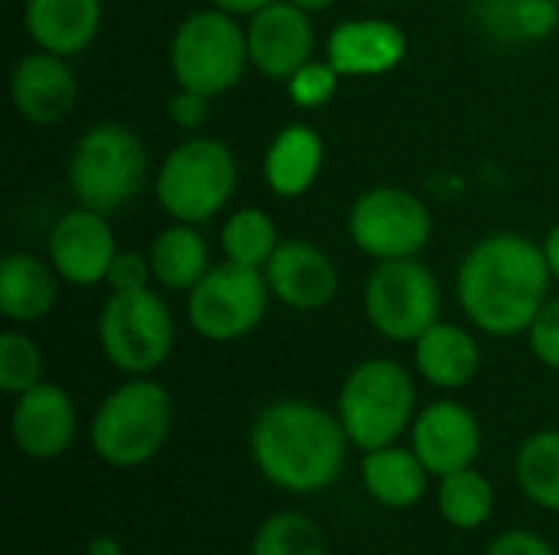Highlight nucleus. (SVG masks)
Wrapping results in <instances>:
<instances>
[{
	"label": "nucleus",
	"instance_id": "obj_1",
	"mask_svg": "<svg viewBox=\"0 0 559 555\" xmlns=\"http://www.w3.org/2000/svg\"><path fill=\"white\" fill-rule=\"evenodd\" d=\"M550 265L544 245L524 232L481 236L455 268V298L468 324L488 337H527L550 301Z\"/></svg>",
	"mask_w": 559,
	"mask_h": 555
},
{
	"label": "nucleus",
	"instance_id": "obj_2",
	"mask_svg": "<svg viewBox=\"0 0 559 555\" xmlns=\"http://www.w3.org/2000/svg\"><path fill=\"white\" fill-rule=\"evenodd\" d=\"M350 448L337 412L311 399H272L249 425V458L262 481L298 497L334 487Z\"/></svg>",
	"mask_w": 559,
	"mask_h": 555
},
{
	"label": "nucleus",
	"instance_id": "obj_3",
	"mask_svg": "<svg viewBox=\"0 0 559 555\" xmlns=\"http://www.w3.org/2000/svg\"><path fill=\"white\" fill-rule=\"evenodd\" d=\"M174 429V396L154 376H128L92 412L88 448L118 471L144 468L160 455Z\"/></svg>",
	"mask_w": 559,
	"mask_h": 555
},
{
	"label": "nucleus",
	"instance_id": "obj_4",
	"mask_svg": "<svg viewBox=\"0 0 559 555\" xmlns=\"http://www.w3.org/2000/svg\"><path fill=\"white\" fill-rule=\"evenodd\" d=\"M334 412L357 451L396 445L419 412L416 376L400 360L370 357L344 376Z\"/></svg>",
	"mask_w": 559,
	"mask_h": 555
},
{
	"label": "nucleus",
	"instance_id": "obj_5",
	"mask_svg": "<svg viewBox=\"0 0 559 555\" xmlns=\"http://www.w3.org/2000/svg\"><path fill=\"white\" fill-rule=\"evenodd\" d=\"M66 183L79 206L118 213L147 183V147L124 121H95L72 144Z\"/></svg>",
	"mask_w": 559,
	"mask_h": 555
},
{
	"label": "nucleus",
	"instance_id": "obj_6",
	"mask_svg": "<svg viewBox=\"0 0 559 555\" xmlns=\"http://www.w3.org/2000/svg\"><path fill=\"white\" fill-rule=\"evenodd\" d=\"M239 183V160L233 147L210 134H187L177 141L154 177L157 206L174 222L203 226L226 213Z\"/></svg>",
	"mask_w": 559,
	"mask_h": 555
},
{
	"label": "nucleus",
	"instance_id": "obj_7",
	"mask_svg": "<svg viewBox=\"0 0 559 555\" xmlns=\"http://www.w3.org/2000/svg\"><path fill=\"white\" fill-rule=\"evenodd\" d=\"M167 65L174 85L219 98L242 82L246 69H252L246 26L239 16L206 3L177 23L167 46Z\"/></svg>",
	"mask_w": 559,
	"mask_h": 555
},
{
	"label": "nucleus",
	"instance_id": "obj_8",
	"mask_svg": "<svg viewBox=\"0 0 559 555\" xmlns=\"http://www.w3.org/2000/svg\"><path fill=\"white\" fill-rule=\"evenodd\" d=\"M95 337L102 357L121 376H154L174 353L177 321L170 304L154 291H108Z\"/></svg>",
	"mask_w": 559,
	"mask_h": 555
},
{
	"label": "nucleus",
	"instance_id": "obj_9",
	"mask_svg": "<svg viewBox=\"0 0 559 555\" xmlns=\"http://www.w3.org/2000/svg\"><path fill=\"white\" fill-rule=\"evenodd\" d=\"M364 317L390 343H416L442 321V288L419 258L377 262L364 278Z\"/></svg>",
	"mask_w": 559,
	"mask_h": 555
},
{
	"label": "nucleus",
	"instance_id": "obj_10",
	"mask_svg": "<svg viewBox=\"0 0 559 555\" xmlns=\"http://www.w3.org/2000/svg\"><path fill=\"white\" fill-rule=\"evenodd\" d=\"M272 301L262 268L223 258L187 294V324L210 343H236L262 327Z\"/></svg>",
	"mask_w": 559,
	"mask_h": 555
},
{
	"label": "nucleus",
	"instance_id": "obj_11",
	"mask_svg": "<svg viewBox=\"0 0 559 555\" xmlns=\"http://www.w3.org/2000/svg\"><path fill=\"white\" fill-rule=\"evenodd\" d=\"M432 229L426 200L400 183L367 186L347 209V236L354 249L373 262L419 258L432 242Z\"/></svg>",
	"mask_w": 559,
	"mask_h": 555
},
{
	"label": "nucleus",
	"instance_id": "obj_12",
	"mask_svg": "<svg viewBox=\"0 0 559 555\" xmlns=\"http://www.w3.org/2000/svg\"><path fill=\"white\" fill-rule=\"evenodd\" d=\"M115 255H118V239L108 216L79 203L52 222L46 239V258L52 262L59 278L72 288L105 285Z\"/></svg>",
	"mask_w": 559,
	"mask_h": 555
},
{
	"label": "nucleus",
	"instance_id": "obj_13",
	"mask_svg": "<svg viewBox=\"0 0 559 555\" xmlns=\"http://www.w3.org/2000/svg\"><path fill=\"white\" fill-rule=\"evenodd\" d=\"M481 445L485 435L475 409L449 396L423 406L409 429V448L419 455L432 478L475 468V461L481 458Z\"/></svg>",
	"mask_w": 559,
	"mask_h": 555
},
{
	"label": "nucleus",
	"instance_id": "obj_14",
	"mask_svg": "<svg viewBox=\"0 0 559 555\" xmlns=\"http://www.w3.org/2000/svg\"><path fill=\"white\" fill-rule=\"evenodd\" d=\"M249 62L272 82H288L308 59H314V16L292 0H275L255 10L246 23Z\"/></svg>",
	"mask_w": 559,
	"mask_h": 555
},
{
	"label": "nucleus",
	"instance_id": "obj_15",
	"mask_svg": "<svg viewBox=\"0 0 559 555\" xmlns=\"http://www.w3.org/2000/svg\"><path fill=\"white\" fill-rule=\"evenodd\" d=\"M79 435V409L69 389L43 379L39 386L20 393L10 409L13 448L29 461L62 458Z\"/></svg>",
	"mask_w": 559,
	"mask_h": 555
},
{
	"label": "nucleus",
	"instance_id": "obj_16",
	"mask_svg": "<svg viewBox=\"0 0 559 555\" xmlns=\"http://www.w3.org/2000/svg\"><path fill=\"white\" fill-rule=\"evenodd\" d=\"M79 75L66 56L29 49L10 69V105L23 121L36 128H49L69 118L79 105Z\"/></svg>",
	"mask_w": 559,
	"mask_h": 555
},
{
	"label": "nucleus",
	"instance_id": "obj_17",
	"mask_svg": "<svg viewBox=\"0 0 559 555\" xmlns=\"http://www.w3.org/2000/svg\"><path fill=\"white\" fill-rule=\"evenodd\" d=\"M262 272L272 298L298 314L324 311L341 291V272L334 258L308 239H282Z\"/></svg>",
	"mask_w": 559,
	"mask_h": 555
},
{
	"label": "nucleus",
	"instance_id": "obj_18",
	"mask_svg": "<svg viewBox=\"0 0 559 555\" xmlns=\"http://www.w3.org/2000/svg\"><path fill=\"white\" fill-rule=\"evenodd\" d=\"M409 36L386 16H350L331 26L324 39V59L344 79H373L403 65Z\"/></svg>",
	"mask_w": 559,
	"mask_h": 555
},
{
	"label": "nucleus",
	"instance_id": "obj_19",
	"mask_svg": "<svg viewBox=\"0 0 559 555\" xmlns=\"http://www.w3.org/2000/svg\"><path fill=\"white\" fill-rule=\"evenodd\" d=\"M105 3L102 0H26L23 29L36 49L75 59L102 33Z\"/></svg>",
	"mask_w": 559,
	"mask_h": 555
},
{
	"label": "nucleus",
	"instance_id": "obj_20",
	"mask_svg": "<svg viewBox=\"0 0 559 555\" xmlns=\"http://www.w3.org/2000/svg\"><path fill=\"white\" fill-rule=\"evenodd\" d=\"M62 285L66 281L49 258L33 252H10L0 262V314L13 327L43 324L56 311Z\"/></svg>",
	"mask_w": 559,
	"mask_h": 555
},
{
	"label": "nucleus",
	"instance_id": "obj_21",
	"mask_svg": "<svg viewBox=\"0 0 559 555\" xmlns=\"http://www.w3.org/2000/svg\"><path fill=\"white\" fill-rule=\"evenodd\" d=\"M321 170H324V141L311 124L288 121L272 134L262 157V177L278 200H301L305 193H311Z\"/></svg>",
	"mask_w": 559,
	"mask_h": 555
},
{
	"label": "nucleus",
	"instance_id": "obj_22",
	"mask_svg": "<svg viewBox=\"0 0 559 555\" xmlns=\"http://www.w3.org/2000/svg\"><path fill=\"white\" fill-rule=\"evenodd\" d=\"M413 366L423 383L442 393H459L475 383L481 370V347L478 337L452 321H436L416 343H413Z\"/></svg>",
	"mask_w": 559,
	"mask_h": 555
},
{
	"label": "nucleus",
	"instance_id": "obj_23",
	"mask_svg": "<svg viewBox=\"0 0 559 555\" xmlns=\"http://www.w3.org/2000/svg\"><path fill=\"white\" fill-rule=\"evenodd\" d=\"M360 481L373 504H380L386 510H409L429 494L432 474L409 445L396 442V445L364 451Z\"/></svg>",
	"mask_w": 559,
	"mask_h": 555
},
{
	"label": "nucleus",
	"instance_id": "obj_24",
	"mask_svg": "<svg viewBox=\"0 0 559 555\" xmlns=\"http://www.w3.org/2000/svg\"><path fill=\"white\" fill-rule=\"evenodd\" d=\"M147 258L154 268V285L164 291L190 294L197 281L216 265L210 252V239L193 222H174L154 232L147 245Z\"/></svg>",
	"mask_w": 559,
	"mask_h": 555
},
{
	"label": "nucleus",
	"instance_id": "obj_25",
	"mask_svg": "<svg viewBox=\"0 0 559 555\" xmlns=\"http://www.w3.org/2000/svg\"><path fill=\"white\" fill-rule=\"evenodd\" d=\"M472 20L498 43H540L559 26L557 0H472Z\"/></svg>",
	"mask_w": 559,
	"mask_h": 555
},
{
	"label": "nucleus",
	"instance_id": "obj_26",
	"mask_svg": "<svg viewBox=\"0 0 559 555\" xmlns=\"http://www.w3.org/2000/svg\"><path fill=\"white\" fill-rule=\"evenodd\" d=\"M514 484L540 510L559 514V429L531 432L514 455Z\"/></svg>",
	"mask_w": 559,
	"mask_h": 555
},
{
	"label": "nucleus",
	"instance_id": "obj_27",
	"mask_svg": "<svg viewBox=\"0 0 559 555\" xmlns=\"http://www.w3.org/2000/svg\"><path fill=\"white\" fill-rule=\"evenodd\" d=\"M436 504H439L442 520L452 530L475 533L491 523L498 494H495V484L488 481V474H481L478 468H462L455 474L439 478Z\"/></svg>",
	"mask_w": 559,
	"mask_h": 555
},
{
	"label": "nucleus",
	"instance_id": "obj_28",
	"mask_svg": "<svg viewBox=\"0 0 559 555\" xmlns=\"http://www.w3.org/2000/svg\"><path fill=\"white\" fill-rule=\"evenodd\" d=\"M282 245L278 226L269 213H262L259 206H239L233 209L223 226H219V249L223 258L236 262V265H249V268H265L269 258L275 255V249Z\"/></svg>",
	"mask_w": 559,
	"mask_h": 555
},
{
	"label": "nucleus",
	"instance_id": "obj_29",
	"mask_svg": "<svg viewBox=\"0 0 559 555\" xmlns=\"http://www.w3.org/2000/svg\"><path fill=\"white\" fill-rule=\"evenodd\" d=\"M249 555H331L324 530L298 510L265 517L249 543Z\"/></svg>",
	"mask_w": 559,
	"mask_h": 555
},
{
	"label": "nucleus",
	"instance_id": "obj_30",
	"mask_svg": "<svg viewBox=\"0 0 559 555\" xmlns=\"http://www.w3.org/2000/svg\"><path fill=\"white\" fill-rule=\"evenodd\" d=\"M46 379V357L26 327H7L0 334V393L16 399L20 393Z\"/></svg>",
	"mask_w": 559,
	"mask_h": 555
},
{
	"label": "nucleus",
	"instance_id": "obj_31",
	"mask_svg": "<svg viewBox=\"0 0 559 555\" xmlns=\"http://www.w3.org/2000/svg\"><path fill=\"white\" fill-rule=\"evenodd\" d=\"M341 82H344V75H341L328 59H308V62L285 82V88H288V98H292L295 108H301V111H318V108H324V105L334 101V95L341 92Z\"/></svg>",
	"mask_w": 559,
	"mask_h": 555
},
{
	"label": "nucleus",
	"instance_id": "obj_32",
	"mask_svg": "<svg viewBox=\"0 0 559 555\" xmlns=\"http://www.w3.org/2000/svg\"><path fill=\"white\" fill-rule=\"evenodd\" d=\"M527 347L540 366L559 376V298H550L527 330Z\"/></svg>",
	"mask_w": 559,
	"mask_h": 555
},
{
	"label": "nucleus",
	"instance_id": "obj_33",
	"mask_svg": "<svg viewBox=\"0 0 559 555\" xmlns=\"http://www.w3.org/2000/svg\"><path fill=\"white\" fill-rule=\"evenodd\" d=\"M210 108H213L210 95L193 92V88H180V85L167 98V118L183 134H200L206 128V121H210Z\"/></svg>",
	"mask_w": 559,
	"mask_h": 555
},
{
	"label": "nucleus",
	"instance_id": "obj_34",
	"mask_svg": "<svg viewBox=\"0 0 559 555\" xmlns=\"http://www.w3.org/2000/svg\"><path fill=\"white\" fill-rule=\"evenodd\" d=\"M108 291H144V288H157L154 285V268H151V258L147 252H121L115 255L111 268H108V278H105Z\"/></svg>",
	"mask_w": 559,
	"mask_h": 555
},
{
	"label": "nucleus",
	"instance_id": "obj_35",
	"mask_svg": "<svg viewBox=\"0 0 559 555\" xmlns=\"http://www.w3.org/2000/svg\"><path fill=\"white\" fill-rule=\"evenodd\" d=\"M485 555H559L540 533L534 530H504L498 533Z\"/></svg>",
	"mask_w": 559,
	"mask_h": 555
},
{
	"label": "nucleus",
	"instance_id": "obj_36",
	"mask_svg": "<svg viewBox=\"0 0 559 555\" xmlns=\"http://www.w3.org/2000/svg\"><path fill=\"white\" fill-rule=\"evenodd\" d=\"M206 3L216 7V10H226L233 16H252L255 10H262V7H269L275 0H206Z\"/></svg>",
	"mask_w": 559,
	"mask_h": 555
},
{
	"label": "nucleus",
	"instance_id": "obj_37",
	"mask_svg": "<svg viewBox=\"0 0 559 555\" xmlns=\"http://www.w3.org/2000/svg\"><path fill=\"white\" fill-rule=\"evenodd\" d=\"M85 555H124V546H121V540H118V536H111V533H98V536H92V540H88Z\"/></svg>",
	"mask_w": 559,
	"mask_h": 555
},
{
	"label": "nucleus",
	"instance_id": "obj_38",
	"mask_svg": "<svg viewBox=\"0 0 559 555\" xmlns=\"http://www.w3.org/2000/svg\"><path fill=\"white\" fill-rule=\"evenodd\" d=\"M540 245H544V255H547V265H550L554 281H559V222L550 226V232L540 239Z\"/></svg>",
	"mask_w": 559,
	"mask_h": 555
},
{
	"label": "nucleus",
	"instance_id": "obj_39",
	"mask_svg": "<svg viewBox=\"0 0 559 555\" xmlns=\"http://www.w3.org/2000/svg\"><path fill=\"white\" fill-rule=\"evenodd\" d=\"M295 7H301V10H308L311 16H318V13H324V10H331L337 0H292Z\"/></svg>",
	"mask_w": 559,
	"mask_h": 555
},
{
	"label": "nucleus",
	"instance_id": "obj_40",
	"mask_svg": "<svg viewBox=\"0 0 559 555\" xmlns=\"http://www.w3.org/2000/svg\"><path fill=\"white\" fill-rule=\"evenodd\" d=\"M557 3H559V0H557Z\"/></svg>",
	"mask_w": 559,
	"mask_h": 555
}]
</instances>
